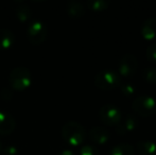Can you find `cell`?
<instances>
[{"instance_id":"cell-1","label":"cell","mask_w":156,"mask_h":155,"mask_svg":"<svg viewBox=\"0 0 156 155\" xmlns=\"http://www.w3.org/2000/svg\"><path fill=\"white\" fill-rule=\"evenodd\" d=\"M62 137L68 145H82L84 143L85 138H86V130L78 121L69 120L63 125Z\"/></svg>"},{"instance_id":"cell-2","label":"cell","mask_w":156,"mask_h":155,"mask_svg":"<svg viewBox=\"0 0 156 155\" xmlns=\"http://www.w3.org/2000/svg\"><path fill=\"white\" fill-rule=\"evenodd\" d=\"M94 82L96 87L101 90H114L116 88H119L120 84L122 83V78L116 70L103 69L94 76Z\"/></svg>"},{"instance_id":"cell-3","label":"cell","mask_w":156,"mask_h":155,"mask_svg":"<svg viewBox=\"0 0 156 155\" xmlns=\"http://www.w3.org/2000/svg\"><path fill=\"white\" fill-rule=\"evenodd\" d=\"M9 84L15 90H25L32 84L31 71L26 66H17L9 75Z\"/></svg>"},{"instance_id":"cell-4","label":"cell","mask_w":156,"mask_h":155,"mask_svg":"<svg viewBox=\"0 0 156 155\" xmlns=\"http://www.w3.org/2000/svg\"><path fill=\"white\" fill-rule=\"evenodd\" d=\"M132 110L141 117H150L156 113V99L149 95H139L133 100Z\"/></svg>"},{"instance_id":"cell-5","label":"cell","mask_w":156,"mask_h":155,"mask_svg":"<svg viewBox=\"0 0 156 155\" xmlns=\"http://www.w3.org/2000/svg\"><path fill=\"white\" fill-rule=\"evenodd\" d=\"M99 118L106 126H116L122 120V113L118 106L113 103H106L99 110Z\"/></svg>"},{"instance_id":"cell-6","label":"cell","mask_w":156,"mask_h":155,"mask_svg":"<svg viewBox=\"0 0 156 155\" xmlns=\"http://www.w3.org/2000/svg\"><path fill=\"white\" fill-rule=\"evenodd\" d=\"M27 36L33 45H41L47 37V27L41 19H34L27 28Z\"/></svg>"},{"instance_id":"cell-7","label":"cell","mask_w":156,"mask_h":155,"mask_svg":"<svg viewBox=\"0 0 156 155\" xmlns=\"http://www.w3.org/2000/svg\"><path fill=\"white\" fill-rule=\"evenodd\" d=\"M138 68V61L133 54H124L118 63V71L121 78H131L136 73Z\"/></svg>"},{"instance_id":"cell-8","label":"cell","mask_w":156,"mask_h":155,"mask_svg":"<svg viewBox=\"0 0 156 155\" xmlns=\"http://www.w3.org/2000/svg\"><path fill=\"white\" fill-rule=\"evenodd\" d=\"M88 136L94 145H105L111 139V132L105 126H94L89 130Z\"/></svg>"},{"instance_id":"cell-9","label":"cell","mask_w":156,"mask_h":155,"mask_svg":"<svg viewBox=\"0 0 156 155\" xmlns=\"http://www.w3.org/2000/svg\"><path fill=\"white\" fill-rule=\"evenodd\" d=\"M16 128V120L12 114L0 110V135H8Z\"/></svg>"},{"instance_id":"cell-10","label":"cell","mask_w":156,"mask_h":155,"mask_svg":"<svg viewBox=\"0 0 156 155\" xmlns=\"http://www.w3.org/2000/svg\"><path fill=\"white\" fill-rule=\"evenodd\" d=\"M140 33L147 41H153L156 38V17H149L144 21Z\"/></svg>"},{"instance_id":"cell-11","label":"cell","mask_w":156,"mask_h":155,"mask_svg":"<svg viewBox=\"0 0 156 155\" xmlns=\"http://www.w3.org/2000/svg\"><path fill=\"white\" fill-rule=\"evenodd\" d=\"M66 11L67 14L72 18H80L85 14V5L78 0H69L66 3Z\"/></svg>"},{"instance_id":"cell-12","label":"cell","mask_w":156,"mask_h":155,"mask_svg":"<svg viewBox=\"0 0 156 155\" xmlns=\"http://www.w3.org/2000/svg\"><path fill=\"white\" fill-rule=\"evenodd\" d=\"M15 43V35L10 29L0 28V50H6Z\"/></svg>"},{"instance_id":"cell-13","label":"cell","mask_w":156,"mask_h":155,"mask_svg":"<svg viewBox=\"0 0 156 155\" xmlns=\"http://www.w3.org/2000/svg\"><path fill=\"white\" fill-rule=\"evenodd\" d=\"M136 151L139 155H156V143L152 140H141L136 143Z\"/></svg>"},{"instance_id":"cell-14","label":"cell","mask_w":156,"mask_h":155,"mask_svg":"<svg viewBox=\"0 0 156 155\" xmlns=\"http://www.w3.org/2000/svg\"><path fill=\"white\" fill-rule=\"evenodd\" d=\"M108 155H136V153L133 146L127 143H122L114 146Z\"/></svg>"},{"instance_id":"cell-15","label":"cell","mask_w":156,"mask_h":155,"mask_svg":"<svg viewBox=\"0 0 156 155\" xmlns=\"http://www.w3.org/2000/svg\"><path fill=\"white\" fill-rule=\"evenodd\" d=\"M111 3V0H87L86 5L90 10L100 12V11H104L106 9H108Z\"/></svg>"},{"instance_id":"cell-16","label":"cell","mask_w":156,"mask_h":155,"mask_svg":"<svg viewBox=\"0 0 156 155\" xmlns=\"http://www.w3.org/2000/svg\"><path fill=\"white\" fill-rule=\"evenodd\" d=\"M15 14H16V17L21 23H25L31 17L32 11L30 9V6L27 5V4H20V5H18L15 9Z\"/></svg>"},{"instance_id":"cell-17","label":"cell","mask_w":156,"mask_h":155,"mask_svg":"<svg viewBox=\"0 0 156 155\" xmlns=\"http://www.w3.org/2000/svg\"><path fill=\"white\" fill-rule=\"evenodd\" d=\"M123 125L126 130V132H132V131H135L136 128L138 126V118L136 117L135 114L133 113H129L126 115L123 122Z\"/></svg>"},{"instance_id":"cell-18","label":"cell","mask_w":156,"mask_h":155,"mask_svg":"<svg viewBox=\"0 0 156 155\" xmlns=\"http://www.w3.org/2000/svg\"><path fill=\"white\" fill-rule=\"evenodd\" d=\"M144 79L150 84H156V67L155 66H148L142 71Z\"/></svg>"},{"instance_id":"cell-19","label":"cell","mask_w":156,"mask_h":155,"mask_svg":"<svg viewBox=\"0 0 156 155\" xmlns=\"http://www.w3.org/2000/svg\"><path fill=\"white\" fill-rule=\"evenodd\" d=\"M79 155H100V151L94 145H83Z\"/></svg>"},{"instance_id":"cell-20","label":"cell","mask_w":156,"mask_h":155,"mask_svg":"<svg viewBox=\"0 0 156 155\" xmlns=\"http://www.w3.org/2000/svg\"><path fill=\"white\" fill-rule=\"evenodd\" d=\"M146 56L150 62L156 63V41L151 43L150 45L147 47Z\"/></svg>"},{"instance_id":"cell-21","label":"cell","mask_w":156,"mask_h":155,"mask_svg":"<svg viewBox=\"0 0 156 155\" xmlns=\"http://www.w3.org/2000/svg\"><path fill=\"white\" fill-rule=\"evenodd\" d=\"M119 88H120V90H121V93L125 96H132L135 93L134 84H131V83H121Z\"/></svg>"},{"instance_id":"cell-22","label":"cell","mask_w":156,"mask_h":155,"mask_svg":"<svg viewBox=\"0 0 156 155\" xmlns=\"http://www.w3.org/2000/svg\"><path fill=\"white\" fill-rule=\"evenodd\" d=\"M1 154L2 155H19V149L17 146L11 143V145H8V146H5V147H3V149H2V151H1Z\"/></svg>"},{"instance_id":"cell-23","label":"cell","mask_w":156,"mask_h":155,"mask_svg":"<svg viewBox=\"0 0 156 155\" xmlns=\"http://www.w3.org/2000/svg\"><path fill=\"white\" fill-rule=\"evenodd\" d=\"M0 97L2 98L3 100H10L12 99L13 97V89L12 87L9 85V86H3L0 90Z\"/></svg>"},{"instance_id":"cell-24","label":"cell","mask_w":156,"mask_h":155,"mask_svg":"<svg viewBox=\"0 0 156 155\" xmlns=\"http://www.w3.org/2000/svg\"><path fill=\"white\" fill-rule=\"evenodd\" d=\"M116 132H117L119 135H124L125 133H127L126 130H125V128H124V125H123V123H121V122L116 125Z\"/></svg>"},{"instance_id":"cell-25","label":"cell","mask_w":156,"mask_h":155,"mask_svg":"<svg viewBox=\"0 0 156 155\" xmlns=\"http://www.w3.org/2000/svg\"><path fill=\"white\" fill-rule=\"evenodd\" d=\"M55 155H76V152L72 151L71 149H63L60 152H58Z\"/></svg>"},{"instance_id":"cell-26","label":"cell","mask_w":156,"mask_h":155,"mask_svg":"<svg viewBox=\"0 0 156 155\" xmlns=\"http://www.w3.org/2000/svg\"><path fill=\"white\" fill-rule=\"evenodd\" d=\"M2 149H3V143H2V141L0 140V153H1Z\"/></svg>"}]
</instances>
